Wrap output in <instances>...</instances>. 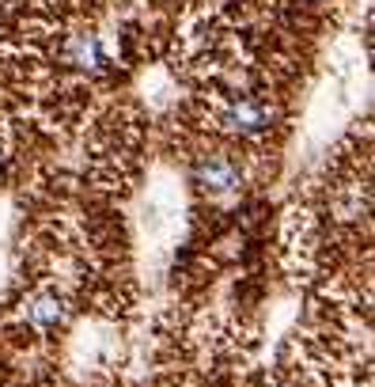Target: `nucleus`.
I'll use <instances>...</instances> for the list:
<instances>
[{"mask_svg": "<svg viewBox=\"0 0 375 387\" xmlns=\"http://www.w3.org/2000/svg\"><path fill=\"white\" fill-rule=\"evenodd\" d=\"M194 182L216 201L235 198L243 190V164L231 152H205L194 164Z\"/></svg>", "mask_w": 375, "mask_h": 387, "instance_id": "nucleus-1", "label": "nucleus"}, {"mask_svg": "<svg viewBox=\"0 0 375 387\" xmlns=\"http://www.w3.org/2000/svg\"><path fill=\"white\" fill-rule=\"evenodd\" d=\"M216 125L224 133H235V137H261L273 125V107L261 99H228Z\"/></svg>", "mask_w": 375, "mask_h": 387, "instance_id": "nucleus-2", "label": "nucleus"}, {"mask_svg": "<svg viewBox=\"0 0 375 387\" xmlns=\"http://www.w3.org/2000/svg\"><path fill=\"white\" fill-rule=\"evenodd\" d=\"M19 315H23V323L34 330H57V327H65V319H68V304L57 288H34L31 297L23 300Z\"/></svg>", "mask_w": 375, "mask_h": 387, "instance_id": "nucleus-3", "label": "nucleus"}, {"mask_svg": "<svg viewBox=\"0 0 375 387\" xmlns=\"http://www.w3.org/2000/svg\"><path fill=\"white\" fill-rule=\"evenodd\" d=\"M61 61L80 73H103L106 68V46L95 31H73L61 42Z\"/></svg>", "mask_w": 375, "mask_h": 387, "instance_id": "nucleus-4", "label": "nucleus"}]
</instances>
